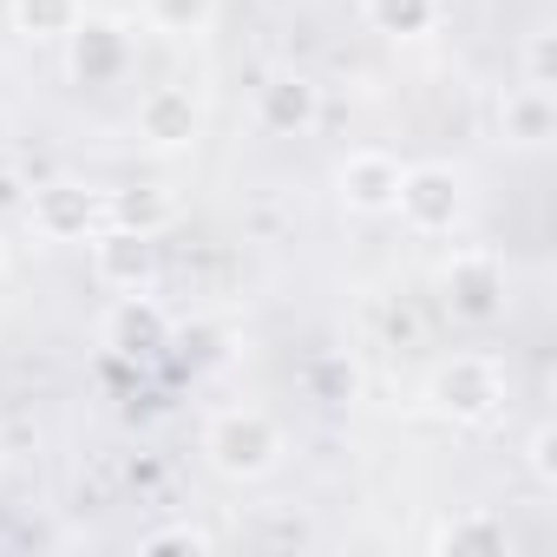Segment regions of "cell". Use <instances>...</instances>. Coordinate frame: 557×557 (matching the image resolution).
Wrapping results in <instances>:
<instances>
[{"label": "cell", "instance_id": "1", "mask_svg": "<svg viewBox=\"0 0 557 557\" xmlns=\"http://www.w3.org/2000/svg\"><path fill=\"white\" fill-rule=\"evenodd\" d=\"M197 446H203V466H210L216 479H230V485L275 479V472H283V459H289L283 420L262 413V407H223V413H210Z\"/></svg>", "mask_w": 557, "mask_h": 557}, {"label": "cell", "instance_id": "2", "mask_svg": "<svg viewBox=\"0 0 557 557\" xmlns=\"http://www.w3.org/2000/svg\"><path fill=\"white\" fill-rule=\"evenodd\" d=\"M420 400H426V413L446 420V426H492V420L505 413V400H511V374H505L498 355L459 348V355L433 361Z\"/></svg>", "mask_w": 557, "mask_h": 557}, {"label": "cell", "instance_id": "3", "mask_svg": "<svg viewBox=\"0 0 557 557\" xmlns=\"http://www.w3.org/2000/svg\"><path fill=\"white\" fill-rule=\"evenodd\" d=\"M440 309L459 329H492L511 309V262L485 243H466L440 262Z\"/></svg>", "mask_w": 557, "mask_h": 557}, {"label": "cell", "instance_id": "4", "mask_svg": "<svg viewBox=\"0 0 557 557\" xmlns=\"http://www.w3.org/2000/svg\"><path fill=\"white\" fill-rule=\"evenodd\" d=\"M394 216L413 236H453L466 216V171L446 158H420L400 164V190H394Z\"/></svg>", "mask_w": 557, "mask_h": 557}, {"label": "cell", "instance_id": "5", "mask_svg": "<svg viewBox=\"0 0 557 557\" xmlns=\"http://www.w3.org/2000/svg\"><path fill=\"white\" fill-rule=\"evenodd\" d=\"M21 216L40 243L66 249V243H92L99 223H106V190L86 184V177H47L21 197Z\"/></svg>", "mask_w": 557, "mask_h": 557}, {"label": "cell", "instance_id": "6", "mask_svg": "<svg viewBox=\"0 0 557 557\" xmlns=\"http://www.w3.org/2000/svg\"><path fill=\"white\" fill-rule=\"evenodd\" d=\"M86 256H92V283H99L106 296H145V289L164 283V249H158V236H145V230L99 223V236L86 243Z\"/></svg>", "mask_w": 557, "mask_h": 557}, {"label": "cell", "instance_id": "7", "mask_svg": "<svg viewBox=\"0 0 557 557\" xmlns=\"http://www.w3.org/2000/svg\"><path fill=\"white\" fill-rule=\"evenodd\" d=\"M60 47H66V79H73V86H86V92L119 86V79L132 73V60H138L132 27H125V21H112V14H79V27H73Z\"/></svg>", "mask_w": 557, "mask_h": 557}, {"label": "cell", "instance_id": "8", "mask_svg": "<svg viewBox=\"0 0 557 557\" xmlns=\"http://www.w3.org/2000/svg\"><path fill=\"white\" fill-rule=\"evenodd\" d=\"M132 138L151 158H184L203 138V99L190 86H151L132 112Z\"/></svg>", "mask_w": 557, "mask_h": 557}, {"label": "cell", "instance_id": "9", "mask_svg": "<svg viewBox=\"0 0 557 557\" xmlns=\"http://www.w3.org/2000/svg\"><path fill=\"white\" fill-rule=\"evenodd\" d=\"M171 309L158 302V289H145V296H112V309H106V322H99V348L106 355H119V361H151V355H164L171 348Z\"/></svg>", "mask_w": 557, "mask_h": 557}, {"label": "cell", "instance_id": "10", "mask_svg": "<svg viewBox=\"0 0 557 557\" xmlns=\"http://www.w3.org/2000/svg\"><path fill=\"white\" fill-rule=\"evenodd\" d=\"M394 190H400V158L381 145H361L335 164V197L348 216H394Z\"/></svg>", "mask_w": 557, "mask_h": 557}, {"label": "cell", "instance_id": "11", "mask_svg": "<svg viewBox=\"0 0 557 557\" xmlns=\"http://www.w3.org/2000/svg\"><path fill=\"white\" fill-rule=\"evenodd\" d=\"M256 125L269 138H309L322 125V86L309 73H269L256 86Z\"/></svg>", "mask_w": 557, "mask_h": 557}, {"label": "cell", "instance_id": "12", "mask_svg": "<svg viewBox=\"0 0 557 557\" xmlns=\"http://www.w3.org/2000/svg\"><path fill=\"white\" fill-rule=\"evenodd\" d=\"M492 132H498V145L505 151H544L550 138H557V106H550V92L544 86H505L498 99H492Z\"/></svg>", "mask_w": 557, "mask_h": 557}, {"label": "cell", "instance_id": "13", "mask_svg": "<svg viewBox=\"0 0 557 557\" xmlns=\"http://www.w3.org/2000/svg\"><path fill=\"white\" fill-rule=\"evenodd\" d=\"M511 524L498 518V511H485V505H466V511H453V518H440L433 531H426V550H453V557H511Z\"/></svg>", "mask_w": 557, "mask_h": 557}, {"label": "cell", "instance_id": "14", "mask_svg": "<svg viewBox=\"0 0 557 557\" xmlns=\"http://www.w3.org/2000/svg\"><path fill=\"white\" fill-rule=\"evenodd\" d=\"M171 216H177V203H171L164 184H125V190H106V223H119V230L164 236Z\"/></svg>", "mask_w": 557, "mask_h": 557}, {"label": "cell", "instance_id": "15", "mask_svg": "<svg viewBox=\"0 0 557 557\" xmlns=\"http://www.w3.org/2000/svg\"><path fill=\"white\" fill-rule=\"evenodd\" d=\"M86 14V0H8V27L27 47H60Z\"/></svg>", "mask_w": 557, "mask_h": 557}, {"label": "cell", "instance_id": "16", "mask_svg": "<svg viewBox=\"0 0 557 557\" xmlns=\"http://www.w3.org/2000/svg\"><path fill=\"white\" fill-rule=\"evenodd\" d=\"M446 14V0H361V21L381 40H426Z\"/></svg>", "mask_w": 557, "mask_h": 557}, {"label": "cell", "instance_id": "17", "mask_svg": "<svg viewBox=\"0 0 557 557\" xmlns=\"http://www.w3.org/2000/svg\"><path fill=\"white\" fill-rule=\"evenodd\" d=\"M145 27L164 40H203L216 27V0H145Z\"/></svg>", "mask_w": 557, "mask_h": 557}, {"label": "cell", "instance_id": "18", "mask_svg": "<svg viewBox=\"0 0 557 557\" xmlns=\"http://www.w3.org/2000/svg\"><path fill=\"white\" fill-rule=\"evenodd\" d=\"M309 394L329 400V407H348V400L361 394V368H355L348 355H315V361H309Z\"/></svg>", "mask_w": 557, "mask_h": 557}, {"label": "cell", "instance_id": "19", "mask_svg": "<svg viewBox=\"0 0 557 557\" xmlns=\"http://www.w3.org/2000/svg\"><path fill=\"white\" fill-rule=\"evenodd\" d=\"M524 472H531L537 492H557V426L550 420H537L524 433Z\"/></svg>", "mask_w": 557, "mask_h": 557}, {"label": "cell", "instance_id": "20", "mask_svg": "<svg viewBox=\"0 0 557 557\" xmlns=\"http://www.w3.org/2000/svg\"><path fill=\"white\" fill-rule=\"evenodd\" d=\"M518 66H524V86H544V92H550V86H557V34H550V27H531Z\"/></svg>", "mask_w": 557, "mask_h": 557}, {"label": "cell", "instance_id": "21", "mask_svg": "<svg viewBox=\"0 0 557 557\" xmlns=\"http://www.w3.org/2000/svg\"><path fill=\"white\" fill-rule=\"evenodd\" d=\"M138 550H145V557H158V550H216V537H210L203 524H184V518H177V524L145 531V537H138Z\"/></svg>", "mask_w": 557, "mask_h": 557}, {"label": "cell", "instance_id": "22", "mask_svg": "<svg viewBox=\"0 0 557 557\" xmlns=\"http://www.w3.org/2000/svg\"><path fill=\"white\" fill-rule=\"evenodd\" d=\"M0 203H21V184L14 177H0Z\"/></svg>", "mask_w": 557, "mask_h": 557}, {"label": "cell", "instance_id": "23", "mask_svg": "<svg viewBox=\"0 0 557 557\" xmlns=\"http://www.w3.org/2000/svg\"><path fill=\"white\" fill-rule=\"evenodd\" d=\"M8 138H14V125H8V112H0V151H8Z\"/></svg>", "mask_w": 557, "mask_h": 557}, {"label": "cell", "instance_id": "24", "mask_svg": "<svg viewBox=\"0 0 557 557\" xmlns=\"http://www.w3.org/2000/svg\"><path fill=\"white\" fill-rule=\"evenodd\" d=\"M0 275H8V243H0Z\"/></svg>", "mask_w": 557, "mask_h": 557}, {"label": "cell", "instance_id": "25", "mask_svg": "<svg viewBox=\"0 0 557 557\" xmlns=\"http://www.w3.org/2000/svg\"><path fill=\"white\" fill-rule=\"evenodd\" d=\"M0 466H8V446H0Z\"/></svg>", "mask_w": 557, "mask_h": 557}]
</instances>
